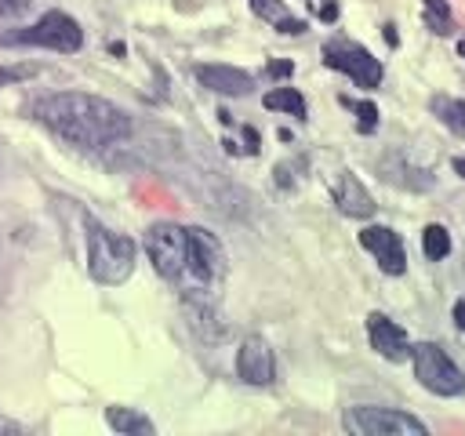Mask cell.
I'll return each instance as SVG.
<instances>
[{
  "label": "cell",
  "instance_id": "6da1fadb",
  "mask_svg": "<svg viewBox=\"0 0 465 436\" xmlns=\"http://www.w3.org/2000/svg\"><path fill=\"white\" fill-rule=\"evenodd\" d=\"M33 116L76 149H109L131 134V116L109 98L87 91H58L33 105Z\"/></svg>",
  "mask_w": 465,
  "mask_h": 436
},
{
  "label": "cell",
  "instance_id": "7a4b0ae2",
  "mask_svg": "<svg viewBox=\"0 0 465 436\" xmlns=\"http://www.w3.org/2000/svg\"><path fill=\"white\" fill-rule=\"evenodd\" d=\"M87 272L105 287L124 283L134 272V240L87 218Z\"/></svg>",
  "mask_w": 465,
  "mask_h": 436
},
{
  "label": "cell",
  "instance_id": "3957f363",
  "mask_svg": "<svg viewBox=\"0 0 465 436\" xmlns=\"http://www.w3.org/2000/svg\"><path fill=\"white\" fill-rule=\"evenodd\" d=\"M0 47H51L58 54H73L84 47V29L65 11H47L25 29L0 33Z\"/></svg>",
  "mask_w": 465,
  "mask_h": 436
},
{
  "label": "cell",
  "instance_id": "277c9868",
  "mask_svg": "<svg viewBox=\"0 0 465 436\" xmlns=\"http://www.w3.org/2000/svg\"><path fill=\"white\" fill-rule=\"evenodd\" d=\"M225 272V251L222 243L200 229V225H189V262H185V272L178 280V287L185 294H203L211 291Z\"/></svg>",
  "mask_w": 465,
  "mask_h": 436
},
{
  "label": "cell",
  "instance_id": "5b68a950",
  "mask_svg": "<svg viewBox=\"0 0 465 436\" xmlns=\"http://www.w3.org/2000/svg\"><path fill=\"white\" fill-rule=\"evenodd\" d=\"M145 254L163 280L178 283L185 272V262H189V225H178V222L149 225L145 229Z\"/></svg>",
  "mask_w": 465,
  "mask_h": 436
},
{
  "label": "cell",
  "instance_id": "8992f818",
  "mask_svg": "<svg viewBox=\"0 0 465 436\" xmlns=\"http://www.w3.org/2000/svg\"><path fill=\"white\" fill-rule=\"evenodd\" d=\"M411 363H414V378L436 392V396H461L465 392V374L461 367L436 345V342H418L411 345Z\"/></svg>",
  "mask_w": 465,
  "mask_h": 436
},
{
  "label": "cell",
  "instance_id": "52a82bcc",
  "mask_svg": "<svg viewBox=\"0 0 465 436\" xmlns=\"http://www.w3.org/2000/svg\"><path fill=\"white\" fill-rule=\"evenodd\" d=\"M341 425L356 436H425V421H418L414 414L407 411H392V407H371V403H360V407H349L341 414Z\"/></svg>",
  "mask_w": 465,
  "mask_h": 436
},
{
  "label": "cell",
  "instance_id": "ba28073f",
  "mask_svg": "<svg viewBox=\"0 0 465 436\" xmlns=\"http://www.w3.org/2000/svg\"><path fill=\"white\" fill-rule=\"evenodd\" d=\"M323 65L334 69V73H345L356 87H367V91H374L381 84V76H385L381 62L367 47H360L352 40H327L323 44Z\"/></svg>",
  "mask_w": 465,
  "mask_h": 436
},
{
  "label": "cell",
  "instance_id": "9c48e42d",
  "mask_svg": "<svg viewBox=\"0 0 465 436\" xmlns=\"http://www.w3.org/2000/svg\"><path fill=\"white\" fill-rule=\"evenodd\" d=\"M236 374H240V382L258 385V389L276 382V356H272L265 338L251 334V338L240 342V349H236Z\"/></svg>",
  "mask_w": 465,
  "mask_h": 436
},
{
  "label": "cell",
  "instance_id": "30bf717a",
  "mask_svg": "<svg viewBox=\"0 0 465 436\" xmlns=\"http://www.w3.org/2000/svg\"><path fill=\"white\" fill-rule=\"evenodd\" d=\"M360 243H363V251L374 254V262H378L381 272H389V276H403V272H407L403 240H400V233H392L389 225H367V229L360 233Z\"/></svg>",
  "mask_w": 465,
  "mask_h": 436
},
{
  "label": "cell",
  "instance_id": "8fae6325",
  "mask_svg": "<svg viewBox=\"0 0 465 436\" xmlns=\"http://www.w3.org/2000/svg\"><path fill=\"white\" fill-rule=\"evenodd\" d=\"M367 338H371V349H374L378 356L392 360V363H403V360L411 356V338H407V331H403L396 320H389L385 312H371V316H367Z\"/></svg>",
  "mask_w": 465,
  "mask_h": 436
},
{
  "label": "cell",
  "instance_id": "7c38bea8",
  "mask_svg": "<svg viewBox=\"0 0 465 436\" xmlns=\"http://www.w3.org/2000/svg\"><path fill=\"white\" fill-rule=\"evenodd\" d=\"M196 80L214 91V94H232V98H243L254 91V76L236 69V65H196Z\"/></svg>",
  "mask_w": 465,
  "mask_h": 436
},
{
  "label": "cell",
  "instance_id": "4fadbf2b",
  "mask_svg": "<svg viewBox=\"0 0 465 436\" xmlns=\"http://www.w3.org/2000/svg\"><path fill=\"white\" fill-rule=\"evenodd\" d=\"M331 196H334L338 211L349 214V218H371V214H374V196L363 189V182H360L352 171H341V174H338Z\"/></svg>",
  "mask_w": 465,
  "mask_h": 436
},
{
  "label": "cell",
  "instance_id": "5bb4252c",
  "mask_svg": "<svg viewBox=\"0 0 465 436\" xmlns=\"http://www.w3.org/2000/svg\"><path fill=\"white\" fill-rule=\"evenodd\" d=\"M105 421H109L113 432H124V436H153L156 432L153 421L134 407H116L113 403V407H105Z\"/></svg>",
  "mask_w": 465,
  "mask_h": 436
},
{
  "label": "cell",
  "instance_id": "9a60e30c",
  "mask_svg": "<svg viewBox=\"0 0 465 436\" xmlns=\"http://www.w3.org/2000/svg\"><path fill=\"white\" fill-rule=\"evenodd\" d=\"M251 11H254L258 18H265V22H272V25H276L280 33H287V36L305 33V22L294 18V15H287V7H283L280 0H251Z\"/></svg>",
  "mask_w": 465,
  "mask_h": 436
},
{
  "label": "cell",
  "instance_id": "2e32d148",
  "mask_svg": "<svg viewBox=\"0 0 465 436\" xmlns=\"http://www.w3.org/2000/svg\"><path fill=\"white\" fill-rule=\"evenodd\" d=\"M262 105L265 109H276V113H291V116H298V120H305V98L294 91V87H272L265 98H262Z\"/></svg>",
  "mask_w": 465,
  "mask_h": 436
},
{
  "label": "cell",
  "instance_id": "e0dca14e",
  "mask_svg": "<svg viewBox=\"0 0 465 436\" xmlns=\"http://www.w3.org/2000/svg\"><path fill=\"white\" fill-rule=\"evenodd\" d=\"M432 113L447 124V131H454L458 138H465V102H461V98L436 94V98H432Z\"/></svg>",
  "mask_w": 465,
  "mask_h": 436
},
{
  "label": "cell",
  "instance_id": "ac0fdd59",
  "mask_svg": "<svg viewBox=\"0 0 465 436\" xmlns=\"http://www.w3.org/2000/svg\"><path fill=\"white\" fill-rule=\"evenodd\" d=\"M421 251H425V258L429 262H440V258H447L450 254V233L443 229V225H425V233H421Z\"/></svg>",
  "mask_w": 465,
  "mask_h": 436
},
{
  "label": "cell",
  "instance_id": "d6986e66",
  "mask_svg": "<svg viewBox=\"0 0 465 436\" xmlns=\"http://www.w3.org/2000/svg\"><path fill=\"white\" fill-rule=\"evenodd\" d=\"M425 25L432 33H440V36L450 33V7H447V0H425Z\"/></svg>",
  "mask_w": 465,
  "mask_h": 436
},
{
  "label": "cell",
  "instance_id": "ffe728a7",
  "mask_svg": "<svg viewBox=\"0 0 465 436\" xmlns=\"http://www.w3.org/2000/svg\"><path fill=\"white\" fill-rule=\"evenodd\" d=\"M341 102L360 116V131H363V134H371V131L378 127V105H374V102H349V98H341Z\"/></svg>",
  "mask_w": 465,
  "mask_h": 436
},
{
  "label": "cell",
  "instance_id": "44dd1931",
  "mask_svg": "<svg viewBox=\"0 0 465 436\" xmlns=\"http://www.w3.org/2000/svg\"><path fill=\"white\" fill-rule=\"evenodd\" d=\"M40 69L36 65H29V62H18V65H0V87H7V84H18V80H29V76H36Z\"/></svg>",
  "mask_w": 465,
  "mask_h": 436
},
{
  "label": "cell",
  "instance_id": "7402d4cb",
  "mask_svg": "<svg viewBox=\"0 0 465 436\" xmlns=\"http://www.w3.org/2000/svg\"><path fill=\"white\" fill-rule=\"evenodd\" d=\"M309 7L320 15V22H334L338 18V4L334 0H309Z\"/></svg>",
  "mask_w": 465,
  "mask_h": 436
},
{
  "label": "cell",
  "instance_id": "603a6c76",
  "mask_svg": "<svg viewBox=\"0 0 465 436\" xmlns=\"http://www.w3.org/2000/svg\"><path fill=\"white\" fill-rule=\"evenodd\" d=\"M29 7V0H0V18H15Z\"/></svg>",
  "mask_w": 465,
  "mask_h": 436
},
{
  "label": "cell",
  "instance_id": "cb8c5ba5",
  "mask_svg": "<svg viewBox=\"0 0 465 436\" xmlns=\"http://www.w3.org/2000/svg\"><path fill=\"white\" fill-rule=\"evenodd\" d=\"M294 65L291 62H269V76H291Z\"/></svg>",
  "mask_w": 465,
  "mask_h": 436
},
{
  "label": "cell",
  "instance_id": "d4e9b609",
  "mask_svg": "<svg viewBox=\"0 0 465 436\" xmlns=\"http://www.w3.org/2000/svg\"><path fill=\"white\" fill-rule=\"evenodd\" d=\"M243 138H247V153H258V131L254 127H243Z\"/></svg>",
  "mask_w": 465,
  "mask_h": 436
},
{
  "label": "cell",
  "instance_id": "484cf974",
  "mask_svg": "<svg viewBox=\"0 0 465 436\" xmlns=\"http://www.w3.org/2000/svg\"><path fill=\"white\" fill-rule=\"evenodd\" d=\"M454 327H458V331H465V298L454 305Z\"/></svg>",
  "mask_w": 465,
  "mask_h": 436
},
{
  "label": "cell",
  "instance_id": "4316f807",
  "mask_svg": "<svg viewBox=\"0 0 465 436\" xmlns=\"http://www.w3.org/2000/svg\"><path fill=\"white\" fill-rule=\"evenodd\" d=\"M0 432H22V425L11 421V418H0Z\"/></svg>",
  "mask_w": 465,
  "mask_h": 436
},
{
  "label": "cell",
  "instance_id": "83f0119b",
  "mask_svg": "<svg viewBox=\"0 0 465 436\" xmlns=\"http://www.w3.org/2000/svg\"><path fill=\"white\" fill-rule=\"evenodd\" d=\"M454 171L465 178V156H454Z\"/></svg>",
  "mask_w": 465,
  "mask_h": 436
}]
</instances>
